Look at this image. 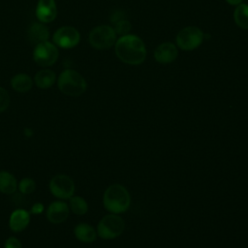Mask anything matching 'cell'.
<instances>
[{
    "instance_id": "obj_1",
    "label": "cell",
    "mask_w": 248,
    "mask_h": 248,
    "mask_svg": "<svg viewBox=\"0 0 248 248\" xmlns=\"http://www.w3.org/2000/svg\"><path fill=\"white\" fill-rule=\"evenodd\" d=\"M114 51L121 62L132 66L140 65L147 54L145 44L134 34H127L118 38L114 44Z\"/></svg>"
},
{
    "instance_id": "obj_2",
    "label": "cell",
    "mask_w": 248,
    "mask_h": 248,
    "mask_svg": "<svg viewBox=\"0 0 248 248\" xmlns=\"http://www.w3.org/2000/svg\"><path fill=\"white\" fill-rule=\"evenodd\" d=\"M130 202L131 199L128 190L120 184L110 185L104 193V206L111 213L126 211L130 205Z\"/></svg>"
},
{
    "instance_id": "obj_3",
    "label": "cell",
    "mask_w": 248,
    "mask_h": 248,
    "mask_svg": "<svg viewBox=\"0 0 248 248\" xmlns=\"http://www.w3.org/2000/svg\"><path fill=\"white\" fill-rule=\"evenodd\" d=\"M86 87L87 84L84 78L75 70L67 69L59 76L58 88L65 95L79 96L85 92Z\"/></svg>"
},
{
    "instance_id": "obj_4",
    "label": "cell",
    "mask_w": 248,
    "mask_h": 248,
    "mask_svg": "<svg viewBox=\"0 0 248 248\" xmlns=\"http://www.w3.org/2000/svg\"><path fill=\"white\" fill-rule=\"evenodd\" d=\"M204 40V34L197 26H186L176 35L175 45L184 51H191L198 48Z\"/></svg>"
},
{
    "instance_id": "obj_5",
    "label": "cell",
    "mask_w": 248,
    "mask_h": 248,
    "mask_svg": "<svg viewBox=\"0 0 248 248\" xmlns=\"http://www.w3.org/2000/svg\"><path fill=\"white\" fill-rule=\"evenodd\" d=\"M116 33L112 26L99 25L94 27L89 34V44L96 49L104 50L108 49L114 46L117 38Z\"/></svg>"
},
{
    "instance_id": "obj_6",
    "label": "cell",
    "mask_w": 248,
    "mask_h": 248,
    "mask_svg": "<svg viewBox=\"0 0 248 248\" xmlns=\"http://www.w3.org/2000/svg\"><path fill=\"white\" fill-rule=\"evenodd\" d=\"M125 228L123 219L116 214L104 216L98 224L97 234L104 239H112L119 236Z\"/></svg>"
},
{
    "instance_id": "obj_7",
    "label": "cell",
    "mask_w": 248,
    "mask_h": 248,
    "mask_svg": "<svg viewBox=\"0 0 248 248\" xmlns=\"http://www.w3.org/2000/svg\"><path fill=\"white\" fill-rule=\"evenodd\" d=\"M50 193L58 200H69L75 194V182L67 174L58 173L54 175L48 184Z\"/></svg>"
},
{
    "instance_id": "obj_8",
    "label": "cell",
    "mask_w": 248,
    "mask_h": 248,
    "mask_svg": "<svg viewBox=\"0 0 248 248\" xmlns=\"http://www.w3.org/2000/svg\"><path fill=\"white\" fill-rule=\"evenodd\" d=\"M33 57L35 62L42 67L51 66L58 58V49L54 45L46 41L36 46Z\"/></svg>"
},
{
    "instance_id": "obj_9",
    "label": "cell",
    "mask_w": 248,
    "mask_h": 248,
    "mask_svg": "<svg viewBox=\"0 0 248 248\" xmlns=\"http://www.w3.org/2000/svg\"><path fill=\"white\" fill-rule=\"evenodd\" d=\"M80 40L78 31L72 26L59 28L53 35V42L60 47L72 48L76 46Z\"/></svg>"
},
{
    "instance_id": "obj_10",
    "label": "cell",
    "mask_w": 248,
    "mask_h": 248,
    "mask_svg": "<svg viewBox=\"0 0 248 248\" xmlns=\"http://www.w3.org/2000/svg\"><path fill=\"white\" fill-rule=\"evenodd\" d=\"M70 215V207L62 200L52 202L46 209V218L51 224L64 223Z\"/></svg>"
},
{
    "instance_id": "obj_11",
    "label": "cell",
    "mask_w": 248,
    "mask_h": 248,
    "mask_svg": "<svg viewBox=\"0 0 248 248\" xmlns=\"http://www.w3.org/2000/svg\"><path fill=\"white\" fill-rule=\"evenodd\" d=\"M153 56L155 61L160 64H170L177 58L178 49L173 43L165 42L155 48Z\"/></svg>"
},
{
    "instance_id": "obj_12",
    "label": "cell",
    "mask_w": 248,
    "mask_h": 248,
    "mask_svg": "<svg viewBox=\"0 0 248 248\" xmlns=\"http://www.w3.org/2000/svg\"><path fill=\"white\" fill-rule=\"evenodd\" d=\"M30 223V212L23 208L15 209L9 218V227L14 232L24 231Z\"/></svg>"
},
{
    "instance_id": "obj_13",
    "label": "cell",
    "mask_w": 248,
    "mask_h": 248,
    "mask_svg": "<svg viewBox=\"0 0 248 248\" xmlns=\"http://www.w3.org/2000/svg\"><path fill=\"white\" fill-rule=\"evenodd\" d=\"M55 0H39L36 8V16L43 23L52 21L56 16Z\"/></svg>"
},
{
    "instance_id": "obj_14",
    "label": "cell",
    "mask_w": 248,
    "mask_h": 248,
    "mask_svg": "<svg viewBox=\"0 0 248 248\" xmlns=\"http://www.w3.org/2000/svg\"><path fill=\"white\" fill-rule=\"evenodd\" d=\"M49 36V32H48V28L43 24V23H39V22H34L28 30V37L31 41V43L33 44H40L43 42L47 41Z\"/></svg>"
},
{
    "instance_id": "obj_15",
    "label": "cell",
    "mask_w": 248,
    "mask_h": 248,
    "mask_svg": "<svg viewBox=\"0 0 248 248\" xmlns=\"http://www.w3.org/2000/svg\"><path fill=\"white\" fill-rule=\"evenodd\" d=\"M74 233L78 240L85 243H90L94 241L97 237V232L95 229L85 223H80L77 225L74 229Z\"/></svg>"
},
{
    "instance_id": "obj_16",
    "label": "cell",
    "mask_w": 248,
    "mask_h": 248,
    "mask_svg": "<svg viewBox=\"0 0 248 248\" xmlns=\"http://www.w3.org/2000/svg\"><path fill=\"white\" fill-rule=\"evenodd\" d=\"M17 180L7 170H0V192L6 195L14 194L17 189Z\"/></svg>"
},
{
    "instance_id": "obj_17",
    "label": "cell",
    "mask_w": 248,
    "mask_h": 248,
    "mask_svg": "<svg viewBox=\"0 0 248 248\" xmlns=\"http://www.w3.org/2000/svg\"><path fill=\"white\" fill-rule=\"evenodd\" d=\"M11 85L14 90L20 93H25L31 89L33 85V81L28 75L18 74L13 77L11 80Z\"/></svg>"
},
{
    "instance_id": "obj_18",
    "label": "cell",
    "mask_w": 248,
    "mask_h": 248,
    "mask_svg": "<svg viewBox=\"0 0 248 248\" xmlns=\"http://www.w3.org/2000/svg\"><path fill=\"white\" fill-rule=\"evenodd\" d=\"M234 23L241 29L248 30V4L241 3L233 11Z\"/></svg>"
},
{
    "instance_id": "obj_19",
    "label": "cell",
    "mask_w": 248,
    "mask_h": 248,
    "mask_svg": "<svg viewBox=\"0 0 248 248\" xmlns=\"http://www.w3.org/2000/svg\"><path fill=\"white\" fill-rule=\"evenodd\" d=\"M55 81V73L51 70L45 69L39 71L35 76V83L42 89L49 88Z\"/></svg>"
},
{
    "instance_id": "obj_20",
    "label": "cell",
    "mask_w": 248,
    "mask_h": 248,
    "mask_svg": "<svg viewBox=\"0 0 248 248\" xmlns=\"http://www.w3.org/2000/svg\"><path fill=\"white\" fill-rule=\"evenodd\" d=\"M70 210L77 215H84L88 210L86 201L79 196H73L69 199Z\"/></svg>"
},
{
    "instance_id": "obj_21",
    "label": "cell",
    "mask_w": 248,
    "mask_h": 248,
    "mask_svg": "<svg viewBox=\"0 0 248 248\" xmlns=\"http://www.w3.org/2000/svg\"><path fill=\"white\" fill-rule=\"evenodd\" d=\"M17 188L21 194L29 195L35 191L36 182L31 177H24L17 183Z\"/></svg>"
},
{
    "instance_id": "obj_22",
    "label": "cell",
    "mask_w": 248,
    "mask_h": 248,
    "mask_svg": "<svg viewBox=\"0 0 248 248\" xmlns=\"http://www.w3.org/2000/svg\"><path fill=\"white\" fill-rule=\"evenodd\" d=\"M113 29H114L116 35H119L121 37L124 35L130 34V31L132 29V24L129 20L124 18V19H121V20L115 22L113 24Z\"/></svg>"
},
{
    "instance_id": "obj_23",
    "label": "cell",
    "mask_w": 248,
    "mask_h": 248,
    "mask_svg": "<svg viewBox=\"0 0 248 248\" xmlns=\"http://www.w3.org/2000/svg\"><path fill=\"white\" fill-rule=\"evenodd\" d=\"M9 105H10V95L5 88L0 87V112L5 111L8 108Z\"/></svg>"
},
{
    "instance_id": "obj_24",
    "label": "cell",
    "mask_w": 248,
    "mask_h": 248,
    "mask_svg": "<svg viewBox=\"0 0 248 248\" xmlns=\"http://www.w3.org/2000/svg\"><path fill=\"white\" fill-rule=\"evenodd\" d=\"M4 248H22V245L18 238L15 237V236H11L6 239Z\"/></svg>"
},
{
    "instance_id": "obj_25",
    "label": "cell",
    "mask_w": 248,
    "mask_h": 248,
    "mask_svg": "<svg viewBox=\"0 0 248 248\" xmlns=\"http://www.w3.org/2000/svg\"><path fill=\"white\" fill-rule=\"evenodd\" d=\"M124 16H125V14H124V12L122 10H115L111 14L109 20H110V22H112L114 24L115 22H117V21H119L121 19H124Z\"/></svg>"
},
{
    "instance_id": "obj_26",
    "label": "cell",
    "mask_w": 248,
    "mask_h": 248,
    "mask_svg": "<svg viewBox=\"0 0 248 248\" xmlns=\"http://www.w3.org/2000/svg\"><path fill=\"white\" fill-rule=\"evenodd\" d=\"M44 210H45V206L42 202H35L30 209V214L38 215V214L43 213Z\"/></svg>"
},
{
    "instance_id": "obj_27",
    "label": "cell",
    "mask_w": 248,
    "mask_h": 248,
    "mask_svg": "<svg viewBox=\"0 0 248 248\" xmlns=\"http://www.w3.org/2000/svg\"><path fill=\"white\" fill-rule=\"evenodd\" d=\"M231 6H237L242 3V0H225Z\"/></svg>"
},
{
    "instance_id": "obj_28",
    "label": "cell",
    "mask_w": 248,
    "mask_h": 248,
    "mask_svg": "<svg viewBox=\"0 0 248 248\" xmlns=\"http://www.w3.org/2000/svg\"><path fill=\"white\" fill-rule=\"evenodd\" d=\"M23 133H24V135H25L27 138L32 137V136H33V134H34V132H33L30 128H25V129H24V131H23Z\"/></svg>"
}]
</instances>
